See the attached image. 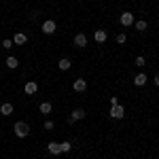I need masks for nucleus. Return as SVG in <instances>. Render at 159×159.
<instances>
[{
	"label": "nucleus",
	"mask_w": 159,
	"mask_h": 159,
	"mask_svg": "<svg viewBox=\"0 0 159 159\" xmlns=\"http://www.w3.org/2000/svg\"><path fill=\"white\" fill-rule=\"evenodd\" d=\"M13 129H15V136H17V138H25V136L30 134V125L25 121H17L13 125Z\"/></svg>",
	"instance_id": "f257e3e1"
},
{
	"label": "nucleus",
	"mask_w": 159,
	"mask_h": 159,
	"mask_svg": "<svg viewBox=\"0 0 159 159\" xmlns=\"http://www.w3.org/2000/svg\"><path fill=\"white\" fill-rule=\"evenodd\" d=\"M112 119H123L125 117V108H123L121 104H117V106H110V112H108Z\"/></svg>",
	"instance_id": "f03ea898"
},
{
	"label": "nucleus",
	"mask_w": 159,
	"mask_h": 159,
	"mask_svg": "<svg viewBox=\"0 0 159 159\" xmlns=\"http://www.w3.org/2000/svg\"><path fill=\"white\" fill-rule=\"evenodd\" d=\"M119 21H121V25H132L134 24V13H121Z\"/></svg>",
	"instance_id": "7ed1b4c3"
},
{
	"label": "nucleus",
	"mask_w": 159,
	"mask_h": 159,
	"mask_svg": "<svg viewBox=\"0 0 159 159\" xmlns=\"http://www.w3.org/2000/svg\"><path fill=\"white\" fill-rule=\"evenodd\" d=\"M74 47H79V49H83V47H87V36L83 34V32L74 36Z\"/></svg>",
	"instance_id": "20e7f679"
},
{
	"label": "nucleus",
	"mask_w": 159,
	"mask_h": 159,
	"mask_svg": "<svg viewBox=\"0 0 159 159\" xmlns=\"http://www.w3.org/2000/svg\"><path fill=\"white\" fill-rule=\"evenodd\" d=\"M43 32H45V34H53V32H55V21H53V19H47V21L43 24Z\"/></svg>",
	"instance_id": "39448f33"
},
{
	"label": "nucleus",
	"mask_w": 159,
	"mask_h": 159,
	"mask_svg": "<svg viewBox=\"0 0 159 159\" xmlns=\"http://www.w3.org/2000/svg\"><path fill=\"white\" fill-rule=\"evenodd\" d=\"M25 93H28V96H34V93H36L38 91V85L36 83H34V81H28V83H25Z\"/></svg>",
	"instance_id": "423d86ee"
},
{
	"label": "nucleus",
	"mask_w": 159,
	"mask_h": 159,
	"mask_svg": "<svg viewBox=\"0 0 159 159\" xmlns=\"http://www.w3.org/2000/svg\"><path fill=\"white\" fill-rule=\"evenodd\" d=\"M72 87H74V91H85V89H87V81H85V79H76Z\"/></svg>",
	"instance_id": "0eeeda50"
},
{
	"label": "nucleus",
	"mask_w": 159,
	"mask_h": 159,
	"mask_svg": "<svg viewBox=\"0 0 159 159\" xmlns=\"http://www.w3.org/2000/svg\"><path fill=\"white\" fill-rule=\"evenodd\" d=\"M25 40H28V36L21 34V32H17V34L13 36V45H25Z\"/></svg>",
	"instance_id": "6e6552de"
},
{
	"label": "nucleus",
	"mask_w": 159,
	"mask_h": 159,
	"mask_svg": "<svg viewBox=\"0 0 159 159\" xmlns=\"http://www.w3.org/2000/svg\"><path fill=\"white\" fill-rule=\"evenodd\" d=\"M93 38H96V43H106V38H108V34H106L104 30H96V34H93Z\"/></svg>",
	"instance_id": "1a4fd4ad"
},
{
	"label": "nucleus",
	"mask_w": 159,
	"mask_h": 159,
	"mask_svg": "<svg viewBox=\"0 0 159 159\" xmlns=\"http://www.w3.org/2000/svg\"><path fill=\"white\" fill-rule=\"evenodd\" d=\"M70 66H72V64H70L68 57H61V60L57 61V68H60V70H70Z\"/></svg>",
	"instance_id": "9d476101"
},
{
	"label": "nucleus",
	"mask_w": 159,
	"mask_h": 159,
	"mask_svg": "<svg viewBox=\"0 0 159 159\" xmlns=\"http://www.w3.org/2000/svg\"><path fill=\"white\" fill-rule=\"evenodd\" d=\"M134 85H136V87H142V85H147V74H136V79H134Z\"/></svg>",
	"instance_id": "9b49d317"
},
{
	"label": "nucleus",
	"mask_w": 159,
	"mask_h": 159,
	"mask_svg": "<svg viewBox=\"0 0 159 159\" xmlns=\"http://www.w3.org/2000/svg\"><path fill=\"white\" fill-rule=\"evenodd\" d=\"M72 119H74V121L85 119V110H83V108H74V110H72Z\"/></svg>",
	"instance_id": "f8f14e48"
},
{
	"label": "nucleus",
	"mask_w": 159,
	"mask_h": 159,
	"mask_svg": "<svg viewBox=\"0 0 159 159\" xmlns=\"http://www.w3.org/2000/svg\"><path fill=\"white\" fill-rule=\"evenodd\" d=\"M0 112H2L4 117H9V115L13 112V104H9V102H4V104L0 106Z\"/></svg>",
	"instance_id": "ddd939ff"
},
{
	"label": "nucleus",
	"mask_w": 159,
	"mask_h": 159,
	"mask_svg": "<svg viewBox=\"0 0 159 159\" xmlns=\"http://www.w3.org/2000/svg\"><path fill=\"white\" fill-rule=\"evenodd\" d=\"M49 153H51V155H60V153H61L60 144H57V142H49Z\"/></svg>",
	"instance_id": "4468645a"
},
{
	"label": "nucleus",
	"mask_w": 159,
	"mask_h": 159,
	"mask_svg": "<svg viewBox=\"0 0 159 159\" xmlns=\"http://www.w3.org/2000/svg\"><path fill=\"white\" fill-rule=\"evenodd\" d=\"M7 66H9L11 70H15V68L19 66V61H17V57H7Z\"/></svg>",
	"instance_id": "2eb2a0df"
},
{
	"label": "nucleus",
	"mask_w": 159,
	"mask_h": 159,
	"mask_svg": "<svg viewBox=\"0 0 159 159\" xmlns=\"http://www.w3.org/2000/svg\"><path fill=\"white\" fill-rule=\"evenodd\" d=\"M40 112H43V115H49L51 112V102H43V104H40Z\"/></svg>",
	"instance_id": "dca6fc26"
},
{
	"label": "nucleus",
	"mask_w": 159,
	"mask_h": 159,
	"mask_svg": "<svg viewBox=\"0 0 159 159\" xmlns=\"http://www.w3.org/2000/svg\"><path fill=\"white\" fill-rule=\"evenodd\" d=\"M136 30H138V32H144V30H147V21H142V19L136 21Z\"/></svg>",
	"instance_id": "f3484780"
},
{
	"label": "nucleus",
	"mask_w": 159,
	"mask_h": 159,
	"mask_svg": "<svg viewBox=\"0 0 159 159\" xmlns=\"http://www.w3.org/2000/svg\"><path fill=\"white\" fill-rule=\"evenodd\" d=\"M60 148H61V153H68V151L72 148V144H70V142H61V144H60Z\"/></svg>",
	"instance_id": "a211bd4d"
},
{
	"label": "nucleus",
	"mask_w": 159,
	"mask_h": 159,
	"mask_svg": "<svg viewBox=\"0 0 159 159\" xmlns=\"http://www.w3.org/2000/svg\"><path fill=\"white\" fill-rule=\"evenodd\" d=\"M2 47H4V49H11V47H13V40H9V38H7V40H2Z\"/></svg>",
	"instance_id": "6ab92c4d"
},
{
	"label": "nucleus",
	"mask_w": 159,
	"mask_h": 159,
	"mask_svg": "<svg viewBox=\"0 0 159 159\" xmlns=\"http://www.w3.org/2000/svg\"><path fill=\"white\" fill-rule=\"evenodd\" d=\"M144 64H147V61H144L142 55H138V57H136V66H144Z\"/></svg>",
	"instance_id": "aec40b11"
},
{
	"label": "nucleus",
	"mask_w": 159,
	"mask_h": 159,
	"mask_svg": "<svg viewBox=\"0 0 159 159\" xmlns=\"http://www.w3.org/2000/svg\"><path fill=\"white\" fill-rule=\"evenodd\" d=\"M125 40H127V36H125V34H119V36H117V43H119V45H123Z\"/></svg>",
	"instance_id": "412c9836"
},
{
	"label": "nucleus",
	"mask_w": 159,
	"mask_h": 159,
	"mask_svg": "<svg viewBox=\"0 0 159 159\" xmlns=\"http://www.w3.org/2000/svg\"><path fill=\"white\" fill-rule=\"evenodd\" d=\"M45 129H53V121H45Z\"/></svg>",
	"instance_id": "4be33fe9"
},
{
	"label": "nucleus",
	"mask_w": 159,
	"mask_h": 159,
	"mask_svg": "<svg viewBox=\"0 0 159 159\" xmlns=\"http://www.w3.org/2000/svg\"><path fill=\"white\" fill-rule=\"evenodd\" d=\"M108 102H110V106H117V104H119V100H117V98H110Z\"/></svg>",
	"instance_id": "5701e85b"
},
{
	"label": "nucleus",
	"mask_w": 159,
	"mask_h": 159,
	"mask_svg": "<svg viewBox=\"0 0 159 159\" xmlns=\"http://www.w3.org/2000/svg\"><path fill=\"white\" fill-rule=\"evenodd\" d=\"M153 83H155V85L159 87V74H157V76H155V81H153Z\"/></svg>",
	"instance_id": "b1692460"
}]
</instances>
